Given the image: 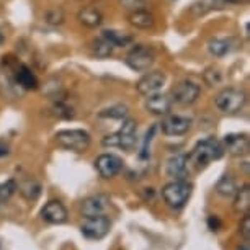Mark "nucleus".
Masks as SVG:
<instances>
[{"label":"nucleus","instance_id":"1","mask_svg":"<svg viewBox=\"0 0 250 250\" xmlns=\"http://www.w3.org/2000/svg\"><path fill=\"white\" fill-rule=\"evenodd\" d=\"M226 149L224 146L219 143L218 139L209 138L205 141H200L195 147H193L191 154L188 155V160H191L198 168L206 167L208 164H211L213 160H219L224 155Z\"/></svg>","mask_w":250,"mask_h":250},{"label":"nucleus","instance_id":"2","mask_svg":"<svg viewBox=\"0 0 250 250\" xmlns=\"http://www.w3.org/2000/svg\"><path fill=\"white\" fill-rule=\"evenodd\" d=\"M136 131L138 125L134 120H125L121 129L115 134H108L103 138L102 144L106 147H120L125 150H131L136 146Z\"/></svg>","mask_w":250,"mask_h":250},{"label":"nucleus","instance_id":"3","mask_svg":"<svg viewBox=\"0 0 250 250\" xmlns=\"http://www.w3.org/2000/svg\"><path fill=\"white\" fill-rule=\"evenodd\" d=\"M191 196V185L187 180H175L162 188V198L173 209L185 206Z\"/></svg>","mask_w":250,"mask_h":250},{"label":"nucleus","instance_id":"4","mask_svg":"<svg viewBox=\"0 0 250 250\" xmlns=\"http://www.w3.org/2000/svg\"><path fill=\"white\" fill-rule=\"evenodd\" d=\"M56 143L65 149L83 152L90 146V134L82 129H64L56 134Z\"/></svg>","mask_w":250,"mask_h":250},{"label":"nucleus","instance_id":"5","mask_svg":"<svg viewBox=\"0 0 250 250\" xmlns=\"http://www.w3.org/2000/svg\"><path fill=\"white\" fill-rule=\"evenodd\" d=\"M247 95L237 88H224L216 95V106L223 113H237L244 108Z\"/></svg>","mask_w":250,"mask_h":250},{"label":"nucleus","instance_id":"6","mask_svg":"<svg viewBox=\"0 0 250 250\" xmlns=\"http://www.w3.org/2000/svg\"><path fill=\"white\" fill-rule=\"evenodd\" d=\"M155 62V56L154 51L149 46L138 44L129 51L126 56V64L136 72H147Z\"/></svg>","mask_w":250,"mask_h":250},{"label":"nucleus","instance_id":"7","mask_svg":"<svg viewBox=\"0 0 250 250\" xmlns=\"http://www.w3.org/2000/svg\"><path fill=\"white\" fill-rule=\"evenodd\" d=\"M111 229V221L103 216H93V218H85V221L80 226L83 237L90 239V240H102L103 237H106L110 234Z\"/></svg>","mask_w":250,"mask_h":250},{"label":"nucleus","instance_id":"8","mask_svg":"<svg viewBox=\"0 0 250 250\" xmlns=\"http://www.w3.org/2000/svg\"><path fill=\"white\" fill-rule=\"evenodd\" d=\"M200 93H201L200 85H196L191 80H183V82H180L173 88L172 100H175L178 105L188 106V105H193V103L200 98Z\"/></svg>","mask_w":250,"mask_h":250},{"label":"nucleus","instance_id":"9","mask_svg":"<svg viewBox=\"0 0 250 250\" xmlns=\"http://www.w3.org/2000/svg\"><path fill=\"white\" fill-rule=\"evenodd\" d=\"M95 168L102 178H113L121 172L123 160L115 154H102L95 160Z\"/></svg>","mask_w":250,"mask_h":250},{"label":"nucleus","instance_id":"10","mask_svg":"<svg viewBox=\"0 0 250 250\" xmlns=\"http://www.w3.org/2000/svg\"><path fill=\"white\" fill-rule=\"evenodd\" d=\"M165 80H167L165 74L155 70V72H149L143 75V77L138 80V83H136V88H138V92L141 95L147 97V95H152V93H157L160 88L165 85Z\"/></svg>","mask_w":250,"mask_h":250},{"label":"nucleus","instance_id":"11","mask_svg":"<svg viewBox=\"0 0 250 250\" xmlns=\"http://www.w3.org/2000/svg\"><path fill=\"white\" fill-rule=\"evenodd\" d=\"M162 128V133L167 136H183L187 134L191 128V120L187 116H180V115H170L167 116L160 125Z\"/></svg>","mask_w":250,"mask_h":250},{"label":"nucleus","instance_id":"12","mask_svg":"<svg viewBox=\"0 0 250 250\" xmlns=\"http://www.w3.org/2000/svg\"><path fill=\"white\" fill-rule=\"evenodd\" d=\"M108 208H110V198L106 195H95L87 198L82 203L80 213L85 218H93V216H103L108 211Z\"/></svg>","mask_w":250,"mask_h":250},{"label":"nucleus","instance_id":"13","mask_svg":"<svg viewBox=\"0 0 250 250\" xmlns=\"http://www.w3.org/2000/svg\"><path fill=\"white\" fill-rule=\"evenodd\" d=\"M172 103L173 100L170 95L157 92L152 93V95H147V98H146V110L155 116H164L168 115V111L172 110Z\"/></svg>","mask_w":250,"mask_h":250},{"label":"nucleus","instance_id":"14","mask_svg":"<svg viewBox=\"0 0 250 250\" xmlns=\"http://www.w3.org/2000/svg\"><path fill=\"white\" fill-rule=\"evenodd\" d=\"M224 149H228V152L230 155H235V157H240V155H247L249 149H250V143H249V136L247 134H240V133H232L228 134L224 138Z\"/></svg>","mask_w":250,"mask_h":250},{"label":"nucleus","instance_id":"15","mask_svg":"<svg viewBox=\"0 0 250 250\" xmlns=\"http://www.w3.org/2000/svg\"><path fill=\"white\" fill-rule=\"evenodd\" d=\"M41 216L49 224H62L67 221V209L61 201H48L41 209Z\"/></svg>","mask_w":250,"mask_h":250},{"label":"nucleus","instance_id":"16","mask_svg":"<svg viewBox=\"0 0 250 250\" xmlns=\"http://www.w3.org/2000/svg\"><path fill=\"white\" fill-rule=\"evenodd\" d=\"M167 175L175 180H185L188 177V155L177 154L167 160Z\"/></svg>","mask_w":250,"mask_h":250},{"label":"nucleus","instance_id":"17","mask_svg":"<svg viewBox=\"0 0 250 250\" xmlns=\"http://www.w3.org/2000/svg\"><path fill=\"white\" fill-rule=\"evenodd\" d=\"M79 21L87 28H97L102 25L103 15L97 7H85L79 12Z\"/></svg>","mask_w":250,"mask_h":250},{"label":"nucleus","instance_id":"18","mask_svg":"<svg viewBox=\"0 0 250 250\" xmlns=\"http://www.w3.org/2000/svg\"><path fill=\"white\" fill-rule=\"evenodd\" d=\"M234 211L237 214H247L250 209V187L244 185L234 195Z\"/></svg>","mask_w":250,"mask_h":250},{"label":"nucleus","instance_id":"19","mask_svg":"<svg viewBox=\"0 0 250 250\" xmlns=\"http://www.w3.org/2000/svg\"><path fill=\"white\" fill-rule=\"evenodd\" d=\"M232 48V40H226V38H213L208 41V51L216 58H223V56L230 53Z\"/></svg>","mask_w":250,"mask_h":250},{"label":"nucleus","instance_id":"20","mask_svg":"<svg viewBox=\"0 0 250 250\" xmlns=\"http://www.w3.org/2000/svg\"><path fill=\"white\" fill-rule=\"evenodd\" d=\"M128 21L133 26L139 28V30H149L154 26V17L150 15L147 10H138V12H129Z\"/></svg>","mask_w":250,"mask_h":250},{"label":"nucleus","instance_id":"21","mask_svg":"<svg viewBox=\"0 0 250 250\" xmlns=\"http://www.w3.org/2000/svg\"><path fill=\"white\" fill-rule=\"evenodd\" d=\"M17 83H20V85L23 88H26V90H31V88L38 87V79L30 67H26V65H20L17 70Z\"/></svg>","mask_w":250,"mask_h":250},{"label":"nucleus","instance_id":"22","mask_svg":"<svg viewBox=\"0 0 250 250\" xmlns=\"http://www.w3.org/2000/svg\"><path fill=\"white\" fill-rule=\"evenodd\" d=\"M103 38L110 41L113 46H116V48H125V46L133 43V36L118 30H105L103 31Z\"/></svg>","mask_w":250,"mask_h":250},{"label":"nucleus","instance_id":"23","mask_svg":"<svg viewBox=\"0 0 250 250\" xmlns=\"http://www.w3.org/2000/svg\"><path fill=\"white\" fill-rule=\"evenodd\" d=\"M113 48H115V46H113L108 40H105L103 36L92 41V53H93V56H97V58H100V59L110 58L113 54Z\"/></svg>","mask_w":250,"mask_h":250},{"label":"nucleus","instance_id":"24","mask_svg":"<svg viewBox=\"0 0 250 250\" xmlns=\"http://www.w3.org/2000/svg\"><path fill=\"white\" fill-rule=\"evenodd\" d=\"M216 191H218V195H221L223 198L234 196L235 191H237V187H235L234 178L230 175H223L219 178L218 185H216Z\"/></svg>","mask_w":250,"mask_h":250},{"label":"nucleus","instance_id":"25","mask_svg":"<svg viewBox=\"0 0 250 250\" xmlns=\"http://www.w3.org/2000/svg\"><path fill=\"white\" fill-rule=\"evenodd\" d=\"M44 21L48 23L51 26H59L62 25L64 20H65V13L61 7H53V8H48V10L44 12Z\"/></svg>","mask_w":250,"mask_h":250},{"label":"nucleus","instance_id":"26","mask_svg":"<svg viewBox=\"0 0 250 250\" xmlns=\"http://www.w3.org/2000/svg\"><path fill=\"white\" fill-rule=\"evenodd\" d=\"M126 115H128V106L126 105H113L98 113L100 118H111V120H123V118H126Z\"/></svg>","mask_w":250,"mask_h":250},{"label":"nucleus","instance_id":"27","mask_svg":"<svg viewBox=\"0 0 250 250\" xmlns=\"http://www.w3.org/2000/svg\"><path fill=\"white\" fill-rule=\"evenodd\" d=\"M20 191H21V195L26 198V200H36V198L40 196V193H41V187L38 185L36 182L28 180V182L21 183V185H20Z\"/></svg>","mask_w":250,"mask_h":250},{"label":"nucleus","instance_id":"28","mask_svg":"<svg viewBox=\"0 0 250 250\" xmlns=\"http://www.w3.org/2000/svg\"><path fill=\"white\" fill-rule=\"evenodd\" d=\"M203 80L208 83L209 87H214V85H219L221 80H223V74H221L219 69H214V67H209L205 70L203 74Z\"/></svg>","mask_w":250,"mask_h":250},{"label":"nucleus","instance_id":"29","mask_svg":"<svg viewBox=\"0 0 250 250\" xmlns=\"http://www.w3.org/2000/svg\"><path fill=\"white\" fill-rule=\"evenodd\" d=\"M53 111H54V115L59 116V118H72L74 116L72 108H70L67 103H64L62 100H61V98H56Z\"/></svg>","mask_w":250,"mask_h":250},{"label":"nucleus","instance_id":"30","mask_svg":"<svg viewBox=\"0 0 250 250\" xmlns=\"http://www.w3.org/2000/svg\"><path fill=\"white\" fill-rule=\"evenodd\" d=\"M120 5L128 12L146 10V7H147V0H120Z\"/></svg>","mask_w":250,"mask_h":250},{"label":"nucleus","instance_id":"31","mask_svg":"<svg viewBox=\"0 0 250 250\" xmlns=\"http://www.w3.org/2000/svg\"><path fill=\"white\" fill-rule=\"evenodd\" d=\"M17 190V183L15 180H7L3 183H0V201H7L10 200V196Z\"/></svg>","mask_w":250,"mask_h":250},{"label":"nucleus","instance_id":"32","mask_svg":"<svg viewBox=\"0 0 250 250\" xmlns=\"http://www.w3.org/2000/svg\"><path fill=\"white\" fill-rule=\"evenodd\" d=\"M240 234H242V237L245 240L250 239V216H249V213L244 214V219L240 221Z\"/></svg>","mask_w":250,"mask_h":250},{"label":"nucleus","instance_id":"33","mask_svg":"<svg viewBox=\"0 0 250 250\" xmlns=\"http://www.w3.org/2000/svg\"><path fill=\"white\" fill-rule=\"evenodd\" d=\"M208 226H209V229L213 230H219V228H221V221L218 219V216H209L208 218Z\"/></svg>","mask_w":250,"mask_h":250},{"label":"nucleus","instance_id":"34","mask_svg":"<svg viewBox=\"0 0 250 250\" xmlns=\"http://www.w3.org/2000/svg\"><path fill=\"white\" fill-rule=\"evenodd\" d=\"M205 2H206L209 7H213V5H221V3L226 2V0H205Z\"/></svg>","mask_w":250,"mask_h":250},{"label":"nucleus","instance_id":"35","mask_svg":"<svg viewBox=\"0 0 250 250\" xmlns=\"http://www.w3.org/2000/svg\"><path fill=\"white\" fill-rule=\"evenodd\" d=\"M5 43V33L2 31V28H0V46Z\"/></svg>","mask_w":250,"mask_h":250},{"label":"nucleus","instance_id":"36","mask_svg":"<svg viewBox=\"0 0 250 250\" xmlns=\"http://www.w3.org/2000/svg\"><path fill=\"white\" fill-rule=\"evenodd\" d=\"M7 154H8L7 147H2V146H0V157H3V155H7Z\"/></svg>","mask_w":250,"mask_h":250},{"label":"nucleus","instance_id":"37","mask_svg":"<svg viewBox=\"0 0 250 250\" xmlns=\"http://www.w3.org/2000/svg\"><path fill=\"white\" fill-rule=\"evenodd\" d=\"M237 250H249V245H247V244H245V245H240V247H239Z\"/></svg>","mask_w":250,"mask_h":250},{"label":"nucleus","instance_id":"38","mask_svg":"<svg viewBox=\"0 0 250 250\" xmlns=\"http://www.w3.org/2000/svg\"><path fill=\"white\" fill-rule=\"evenodd\" d=\"M0 250H2V245H0Z\"/></svg>","mask_w":250,"mask_h":250}]
</instances>
